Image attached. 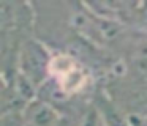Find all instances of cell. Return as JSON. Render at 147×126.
<instances>
[{
  "instance_id": "4",
  "label": "cell",
  "mask_w": 147,
  "mask_h": 126,
  "mask_svg": "<svg viewBox=\"0 0 147 126\" xmlns=\"http://www.w3.org/2000/svg\"><path fill=\"white\" fill-rule=\"evenodd\" d=\"M57 126H76V123H71L68 118H65V117H63V118L60 120V123H59Z\"/></svg>"
},
{
  "instance_id": "2",
  "label": "cell",
  "mask_w": 147,
  "mask_h": 126,
  "mask_svg": "<svg viewBox=\"0 0 147 126\" xmlns=\"http://www.w3.org/2000/svg\"><path fill=\"white\" fill-rule=\"evenodd\" d=\"M24 117L29 126H57L63 117L54 106L40 99H33L24 110Z\"/></svg>"
},
{
  "instance_id": "1",
  "label": "cell",
  "mask_w": 147,
  "mask_h": 126,
  "mask_svg": "<svg viewBox=\"0 0 147 126\" xmlns=\"http://www.w3.org/2000/svg\"><path fill=\"white\" fill-rule=\"evenodd\" d=\"M52 52L35 38H26L18 54V72L40 88L51 77Z\"/></svg>"
},
{
  "instance_id": "3",
  "label": "cell",
  "mask_w": 147,
  "mask_h": 126,
  "mask_svg": "<svg viewBox=\"0 0 147 126\" xmlns=\"http://www.w3.org/2000/svg\"><path fill=\"white\" fill-rule=\"evenodd\" d=\"M0 126H27L24 112L11 110V112H2Z\"/></svg>"
}]
</instances>
